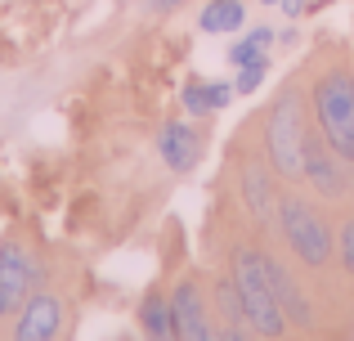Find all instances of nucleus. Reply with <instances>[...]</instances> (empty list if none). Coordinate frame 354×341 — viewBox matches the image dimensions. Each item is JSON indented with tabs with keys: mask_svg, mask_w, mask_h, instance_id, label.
Listing matches in <instances>:
<instances>
[{
	"mask_svg": "<svg viewBox=\"0 0 354 341\" xmlns=\"http://www.w3.org/2000/svg\"><path fill=\"white\" fill-rule=\"evenodd\" d=\"M305 135H310L305 99L296 86H287L265 117V162L274 167V175H283V180L305 175Z\"/></svg>",
	"mask_w": 354,
	"mask_h": 341,
	"instance_id": "1",
	"label": "nucleus"
},
{
	"mask_svg": "<svg viewBox=\"0 0 354 341\" xmlns=\"http://www.w3.org/2000/svg\"><path fill=\"white\" fill-rule=\"evenodd\" d=\"M234 283L242 297V319L256 337H283L287 333V315L274 297V283H269V265L260 247H238L234 252Z\"/></svg>",
	"mask_w": 354,
	"mask_h": 341,
	"instance_id": "2",
	"label": "nucleus"
},
{
	"mask_svg": "<svg viewBox=\"0 0 354 341\" xmlns=\"http://www.w3.org/2000/svg\"><path fill=\"white\" fill-rule=\"evenodd\" d=\"M314 131L328 140L337 158L354 167V77L350 72H328L314 86Z\"/></svg>",
	"mask_w": 354,
	"mask_h": 341,
	"instance_id": "3",
	"label": "nucleus"
},
{
	"mask_svg": "<svg viewBox=\"0 0 354 341\" xmlns=\"http://www.w3.org/2000/svg\"><path fill=\"white\" fill-rule=\"evenodd\" d=\"M278 229H283L287 247L296 252V261L323 270V265L337 256V234L328 229V220L301 198V193H283L278 198Z\"/></svg>",
	"mask_w": 354,
	"mask_h": 341,
	"instance_id": "4",
	"label": "nucleus"
},
{
	"mask_svg": "<svg viewBox=\"0 0 354 341\" xmlns=\"http://www.w3.org/2000/svg\"><path fill=\"white\" fill-rule=\"evenodd\" d=\"M305 180L314 184V193H323V198H332V202L350 198V162L337 158L319 131L305 135Z\"/></svg>",
	"mask_w": 354,
	"mask_h": 341,
	"instance_id": "5",
	"label": "nucleus"
},
{
	"mask_svg": "<svg viewBox=\"0 0 354 341\" xmlns=\"http://www.w3.org/2000/svg\"><path fill=\"white\" fill-rule=\"evenodd\" d=\"M171 306H175V324H180V341H225V333L211 324L207 297H202V288L193 279L175 283Z\"/></svg>",
	"mask_w": 354,
	"mask_h": 341,
	"instance_id": "6",
	"label": "nucleus"
},
{
	"mask_svg": "<svg viewBox=\"0 0 354 341\" xmlns=\"http://www.w3.org/2000/svg\"><path fill=\"white\" fill-rule=\"evenodd\" d=\"M242 202H247L260 229H278V193H274V167L269 162L242 158Z\"/></svg>",
	"mask_w": 354,
	"mask_h": 341,
	"instance_id": "7",
	"label": "nucleus"
},
{
	"mask_svg": "<svg viewBox=\"0 0 354 341\" xmlns=\"http://www.w3.org/2000/svg\"><path fill=\"white\" fill-rule=\"evenodd\" d=\"M63 328V301L50 292H36L23 301V315H18V341H54Z\"/></svg>",
	"mask_w": 354,
	"mask_h": 341,
	"instance_id": "8",
	"label": "nucleus"
},
{
	"mask_svg": "<svg viewBox=\"0 0 354 341\" xmlns=\"http://www.w3.org/2000/svg\"><path fill=\"white\" fill-rule=\"evenodd\" d=\"M265 265H269V283H274V297H278V306H283L287 324L301 328V333H310L319 319H314V306H310V297L301 292V283H296L292 274H287V265H278L269 252H265Z\"/></svg>",
	"mask_w": 354,
	"mask_h": 341,
	"instance_id": "9",
	"label": "nucleus"
},
{
	"mask_svg": "<svg viewBox=\"0 0 354 341\" xmlns=\"http://www.w3.org/2000/svg\"><path fill=\"white\" fill-rule=\"evenodd\" d=\"M36 279H41V265H36L23 247H18V243L0 247V288L9 292V306H23Z\"/></svg>",
	"mask_w": 354,
	"mask_h": 341,
	"instance_id": "10",
	"label": "nucleus"
},
{
	"mask_svg": "<svg viewBox=\"0 0 354 341\" xmlns=\"http://www.w3.org/2000/svg\"><path fill=\"white\" fill-rule=\"evenodd\" d=\"M157 153H162V162L171 171H193L198 158H202V140H198L193 126L171 122V126H162V135H157Z\"/></svg>",
	"mask_w": 354,
	"mask_h": 341,
	"instance_id": "11",
	"label": "nucleus"
},
{
	"mask_svg": "<svg viewBox=\"0 0 354 341\" xmlns=\"http://www.w3.org/2000/svg\"><path fill=\"white\" fill-rule=\"evenodd\" d=\"M139 328L148 333V341H180V324H175V306L171 297H148L139 306Z\"/></svg>",
	"mask_w": 354,
	"mask_h": 341,
	"instance_id": "12",
	"label": "nucleus"
},
{
	"mask_svg": "<svg viewBox=\"0 0 354 341\" xmlns=\"http://www.w3.org/2000/svg\"><path fill=\"white\" fill-rule=\"evenodd\" d=\"M242 23H247V5H242V0H207V9L198 14V27L207 36L242 32Z\"/></svg>",
	"mask_w": 354,
	"mask_h": 341,
	"instance_id": "13",
	"label": "nucleus"
},
{
	"mask_svg": "<svg viewBox=\"0 0 354 341\" xmlns=\"http://www.w3.org/2000/svg\"><path fill=\"white\" fill-rule=\"evenodd\" d=\"M269 45H274V32L269 27H251L247 36L229 50V63L242 68V63H256V59H269Z\"/></svg>",
	"mask_w": 354,
	"mask_h": 341,
	"instance_id": "14",
	"label": "nucleus"
},
{
	"mask_svg": "<svg viewBox=\"0 0 354 341\" xmlns=\"http://www.w3.org/2000/svg\"><path fill=\"white\" fill-rule=\"evenodd\" d=\"M216 310L225 315V324H247V319H242V297H238V283H234V274L216 283Z\"/></svg>",
	"mask_w": 354,
	"mask_h": 341,
	"instance_id": "15",
	"label": "nucleus"
},
{
	"mask_svg": "<svg viewBox=\"0 0 354 341\" xmlns=\"http://www.w3.org/2000/svg\"><path fill=\"white\" fill-rule=\"evenodd\" d=\"M265 77H269V59L242 63V68H238V81H234V90H238V95H256V90L265 86Z\"/></svg>",
	"mask_w": 354,
	"mask_h": 341,
	"instance_id": "16",
	"label": "nucleus"
},
{
	"mask_svg": "<svg viewBox=\"0 0 354 341\" xmlns=\"http://www.w3.org/2000/svg\"><path fill=\"white\" fill-rule=\"evenodd\" d=\"M184 108H189L193 117H207V113H216V108H211V90L202 86V81L184 86Z\"/></svg>",
	"mask_w": 354,
	"mask_h": 341,
	"instance_id": "17",
	"label": "nucleus"
},
{
	"mask_svg": "<svg viewBox=\"0 0 354 341\" xmlns=\"http://www.w3.org/2000/svg\"><path fill=\"white\" fill-rule=\"evenodd\" d=\"M337 256H341V270L354 274V220H346L337 229Z\"/></svg>",
	"mask_w": 354,
	"mask_h": 341,
	"instance_id": "18",
	"label": "nucleus"
},
{
	"mask_svg": "<svg viewBox=\"0 0 354 341\" xmlns=\"http://www.w3.org/2000/svg\"><path fill=\"white\" fill-rule=\"evenodd\" d=\"M207 90H211V108H216V113H220V108H229V99L238 95L234 81H207Z\"/></svg>",
	"mask_w": 354,
	"mask_h": 341,
	"instance_id": "19",
	"label": "nucleus"
},
{
	"mask_svg": "<svg viewBox=\"0 0 354 341\" xmlns=\"http://www.w3.org/2000/svg\"><path fill=\"white\" fill-rule=\"evenodd\" d=\"M278 9H283L287 18H301L305 9H310V0H278Z\"/></svg>",
	"mask_w": 354,
	"mask_h": 341,
	"instance_id": "20",
	"label": "nucleus"
},
{
	"mask_svg": "<svg viewBox=\"0 0 354 341\" xmlns=\"http://www.w3.org/2000/svg\"><path fill=\"white\" fill-rule=\"evenodd\" d=\"M225 341H251V337L242 333V324H225Z\"/></svg>",
	"mask_w": 354,
	"mask_h": 341,
	"instance_id": "21",
	"label": "nucleus"
},
{
	"mask_svg": "<svg viewBox=\"0 0 354 341\" xmlns=\"http://www.w3.org/2000/svg\"><path fill=\"white\" fill-rule=\"evenodd\" d=\"M148 5H153V9H175L180 0H148Z\"/></svg>",
	"mask_w": 354,
	"mask_h": 341,
	"instance_id": "22",
	"label": "nucleus"
},
{
	"mask_svg": "<svg viewBox=\"0 0 354 341\" xmlns=\"http://www.w3.org/2000/svg\"><path fill=\"white\" fill-rule=\"evenodd\" d=\"M9 310H14V306H9V292L0 288V315H9Z\"/></svg>",
	"mask_w": 354,
	"mask_h": 341,
	"instance_id": "23",
	"label": "nucleus"
},
{
	"mask_svg": "<svg viewBox=\"0 0 354 341\" xmlns=\"http://www.w3.org/2000/svg\"><path fill=\"white\" fill-rule=\"evenodd\" d=\"M260 5H278V0H260Z\"/></svg>",
	"mask_w": 354,
	"mask_h": 341,
	"instance_id": "24",
	"label": "nucleus"
}]
</instances>
